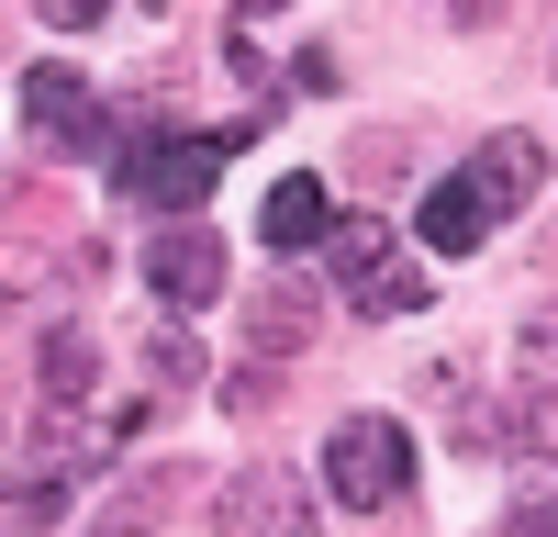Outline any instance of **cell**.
Listing matches in <instances>:
<instances>
[{
	"label": "cell",
	"mask_w": 558,
	"mask_h": 537,
	"mask_svg": "<svg viewBox=\"0 0 558 537\" xmlns=\"http://www.w3.org/2000/svg\"><path fill=\"white\" fill-rule=\"evenodd\" d=\"M223 157H235V134H134V146H112V179L146 213H191V202H213Z\"/></svg>",
	"instance_id": "6da1fadb"
},
{
	"label": "cell",
	"mask_w": 558,
	"mask_h": 537,
	"mask_svg": "<svg viewBox=\"0 0 558 537\" xmlns=\"http://www.w3.org/2000/svg\"><path fill=\"white\" fill-rule=\"evenodd\" d=\"M402 481H413V437H402L391 415H347L336 437H324V492H336L347 515L402 504Z\"/></svg>",
	"instance_id": "7a4b0ae2"
},
{
	"label": "cell",
	"mask_w": 558,
	"mask_h": 537,
	"mask_svg": "<svg viewBox=\"0 0 558 537\" xmlns=\"http://www.w3.org/2000/svg\"><path fill=\"white\" fill-rule=\"evenodd\" d=\"M23 123H34V146H89V157L123 146L112 112H101V79H78L68 57H45V68L23 79Z\"/></svg>",
	"instance_id": "3957f363"
},
{
	"label": "cell",
	"mask_w": 558,
	"mask_h": 537,
	"mask_svg": "<svg viewBox=\"0 0 558 537\" xmlns=\"http://www.w3.org/2000/svg\"><path fill=\"white\" fill-rule=\"evenodd\" d=\"M213 537H313V492L279 460H246L235 481L213 492Z\"/></svg>",
	"instance_id": "277c9868"
},
{
	"label": "cell",
	"mask_w": 558,
	"mask_h": 537,
	"mask_svg": "<svg viewBox=\"0 0 558 537\" xmlns=\"http://www.w3.org/2000/svg\"><path fill=\"white\" fill-rule=\"evenodd\" d=\"M146 291H157V302H179V313H202V302L223 291V247L202 236V224H168V236L146 247Z\"/></svg>",
	"instance_id": "5b68a950"
},
{
	"label": "cell",
	"mask_w": 558,
	"mask_h": 537,
	"mask_svg": "<svg viewBox=\"0 0 558 537\" xmlns=\"http://www.w3.org/2000/svg\"><path fill=\"white\" fill-rule=\"evenodd\" d=\"M324 224H336V191H324L313 168H291L279 191L257 202V236L279 247V258H302V247H324Z\"/></svg>",
	"instance_id": "8992f818"
},
{
	"label": "cell",
	"mask_w": 558,
	"mask_h": 537,
	"mask_svg": "<svg viewBox=\"0 0 558 537\" xmlns=\"http://www.w3.org/2000/svg\"><path fill=\"white\" fill-rule=\"evenodd\" d=\"M458 179H470V191L492 202V224H502L514 202H536V179H547V146H536V134H492V146H481L470 168H458Z\"/></svg>",
	"instance_id": "52a82bcc"
},
{
	"label": "cell",
	"mask_w": 558,
	"mask_h": 537,
	"mask_svg": "<svg viewBox=\"0 0 558 537\" xmlns=\"http://www.w3.org/2000/svg\"><path fill=\"white\" fill-rule=\"evenodd\" d=\"M347 313H368V325H402V313H425V268H413L402 247H380V258H368V268H347Z\"/></svg>",
	"instance_id": "ba28073f"
},
{
	"label": "cell",
	"mask_w": 558,
	"mask_h": 537,
	"mask_svg": "<svg viewBox=\"0 0 558 537\" xmlns=\"http://www.w3.org/2000/svg\"><path fill=\"white\" fill-rule=\"evenodd\" d=\"M34 381H45V403L68 415V403H89V392H101V347H89L78 325H57V336L34 347Z\"/></svg>",
	"instance_id": "9c48e42d"
},
{
	"label": "cell",
	"mask_w": 558,
	"mask_h": 537,
	"mask_svg": "<svg viewBox=\"0 0 558 537\" xmlns=\"http://www.w3.org/2000/svg\"><path fill=\"white\" fill-rule=\"evenodd\" d=\"M481 236H492V202L470 191V179H436V191H425V247L436 258H470Z\"/></svg>",
	"instance_id": "30bf717a"
},
{
	"label": "cell",
	"mask_w": 558,
	"mask_h": 537,
	"mask_svg": "<svg viewBox=\"0 0 558 537\" xmlns=\"http://www.w3.org/2000/svg\"><path fill=\"white\" fill-rule=\"evenodd\" d=\"M514 526L558 537V448H525V460H514Z\"/></svg>",
	"instance_id": "8fae6325"
},
{
	"label": "cell",
	"mask_w": 558,
	"mask_h": 537,
	"mask_svg": "<svg viewBox=\"0 0 558 537\" xmlns=\"http://www.w3.org/2000/svg\"><path fill=\"white\" fill-rule=\"evenodd\" d=\"M146 392H157V403H179V392H202V347L179 336V325H157V336H146Z\"/></svg>",
	"instance_id": "7c38bea8"
},
{
	"label": "cell",
	"mask_w": 558,
	"mask_h": 537,
	"mask_svg": "<svg viewBox=\"0 0 558 537\" xmlns=\"http://www.w3.org/2000/svg\"><path fill=\"white\" fill-rule=\"evenodd\" d=\"M514 381L558 403V302H547V313H525V325H514Z\"/></svg>",
	"instance_id": "4fadbf2b"
},
{
	"label": "cell",
	"mask_w": 558,
	"mask_h": 537,
	"mask_svg": "<svg viewBox=\"0 0 558 537\" xmlns=\"http://www.w3.org/2000/svg\"><path fill=\"white\" fill-rule=\"evenodd\" d=\"M302 325H313V302H302V291H268V302L246 313V347H257V358H291Z\"/></svg>",
	"instance_id": "5bb4252c"
},
{
	"label": "cell",
	"mask_w": 558,
	"mask_h": 537,
	"mask_svg": "<svg viewBox=\"0 0 558 537\" xmlns=\"http://www.w3.org/2000/svg\"><path fill=\"white\" fill-rule=\"evenodd\" d=\"M34 12H45V23H57V34H89V23H101V12H112V0H34Z\"/></svg>",
	"instance_id": "9a60e30c"
},
{
	"label": "cell",
	"mask_w": 558,
	"mask_h": 537,
	"mask_svg": "<svg viewBox=\"0 0 558 537\" xmlns=\"http://www.w3.org/2000/svg\"><path fill=\"white\" fill-rule=\"evenodd\" d=\"M0 460H12V415H0Z\"/></svg>",
	"instance_id": "2e32d148"
}]
</instances>
